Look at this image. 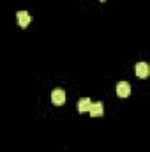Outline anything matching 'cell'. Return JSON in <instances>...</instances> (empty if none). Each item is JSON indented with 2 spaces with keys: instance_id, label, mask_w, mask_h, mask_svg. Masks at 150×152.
Here are the masks:
<instances>
[{
  "instance_id": "6da1fadb",
  "label": "cell",
  "mask_w": 150,
  "mask_h": 152,
  "mask_svg": "<svg viewBox=\"0 0 150 152\" xmlns=\"http://www.w3.org/2000/svg\"><path fill=\"white\" fill-rule=\"evenodd\" d=\"M51 101H53V104L62 106V104L66 103V92H64L62 88H55V90L51 92Z\"/></svg>"
},
{
  "instance_id": "7a4b0ae2",
  "label": "cell",
  "mask_w": 150,
  "mask_h": 152,
  "mask_svg": "<svg viewBox=\"0 0 150 152\" xmlns=\"http://www.w3.org/2000/svg\"><path fill=\"white\" fill-rule=\"evenodd\" d=\"M150 75V67L147 62H138L136 64V76L138 78H141V80H145V78H149Z\"/></svg>"
},
{
  "instance_id": "3957f363",
  "label": "cell",
  "mask_w": 150,
  "mask_h": 152,
  "mask_svg": "<svg viewBox=\"0 0 150 152\" xmlns=\"http://www.w3.org/2000/svg\"><path fill=\"white\" fill-rule=\"evenodd\" d=\"M16 18H18V25H20L21 28H27V27H28V23L32 21V18H30V14H28L27 11H18V14H16Z\"/></svg>"
},
{
  "instance_id": "277c9868",
  "label": "cell",
  "mask_w": 150,
  "mask_h": 152,
  "mask_svg": "<svg viewBox=\"0 0 150 152\" xmlns=\"http://www.w3.org/2000/svg\"><path fill=\"white\" fill-rule=\"evenodd\" d=\"M117 94H118V97H127L131 94V85L127 81H118L117 83Z\"/></svg>"
},
{
  "instance_id": "5b68a950",
  "label": "cell",
  "mask_w": 150,
  "mask_h": 152,
  "mask_svg": "<svg viewBox=\"0 0 150 152\" xmlns=\"http://www.w3.org/2000/svg\"><path fill=\"white\" fill-rule=\"evenodd\" d=\"M90 106H92V101L88 97H81L78 101V112L79 113H85V112H90Z\"/></svg>"
},
{
  "instance_id": "8992f818",
  "label": "cell",
  "mask_w": 150,
  "mask_h": 152,
  "mask_svg": "<svg viewBox=\"0 0 150 152\" xmlns=\"http://www.w3.org/2000/svg\"><path fill=\"white\" fill-rule=\"evenodd\" d=\"M104 113V106H103V103L99 101V103H92V106H90V115L92 117H103Z\"/></svg>"
},
{
  "instance_id": "52a82bcc",
  "label": "cell",
  "mask_w": 150,
  "mask_h": 152,
  "mask_svg": "<svg viewBox=\"0 0 150 152\" xmlns=\"http://www.w3.org/2000/svg\"><path fill=\"white\" fill-rule=\"evenodd\" d=\"M101 2H104V0H101Z\"/></svg>"
}]
</instances>
